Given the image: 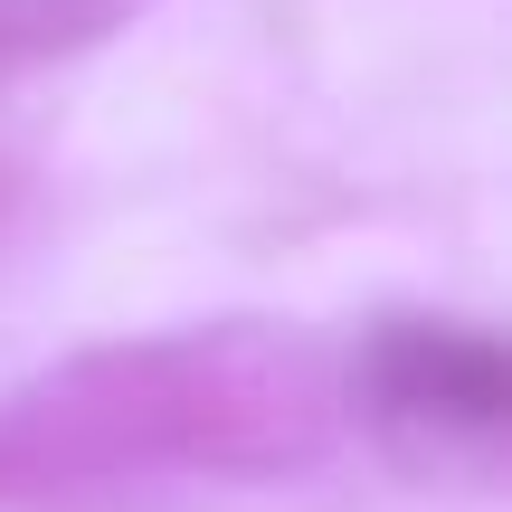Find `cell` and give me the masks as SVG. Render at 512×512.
Instances as JSON below:
<instances>
[{"label":"cell","instance_id":"cell-1","mask_svg":"<svg viewBox=\"0 0 512 512\" xmlns=\"http://www.w3.org/2000/svg\"><path fill=\"white\" fill-rule=\"evenodd\" d=\"M342 342L219 313L86 342L0 389V512H76L152 484H285L342 446Z\"/></svg>","mask_w":512,"mask_h":512},{"label":"cell","instance_id":"cell-2","mask_svg":"<svg viewBox=\"0 0 512 512\" xmlns=\"http://www.w3.org/2000/svg\"><path fill=\"white\" fill-rule=\"evenodd\" d=\"M351 427L408 446V456H494L512 418V361L494 323L456 313H380L361 342H342Z\"/></svg>","mask_w":512,"mask_h":512},{"label":"cell","instance_id":"cell-3","mask_svg":"<svg viewBox=\"0 0 512 512\" xmlns=\"http://www.w3.org/2000/svg\"><path fill=\"white\" fill-rule=\"evenodd\" d=\"M152 0H0V76L57 67V57L105 48L114 29H133Z\"/></svg>","mask_w":512,"mask_h":512},{"label":"cell","instance_id":"cell-4","mask_svg":"<svg viewBox=\"0 0 512 512\" xmlns=\"http://www.w3.org/2000/svg\"><path fill=\"white\" fill-rule=\"evenodd\" d=\"M29 219H38V171L19 152H0V256L29 238Z\"/></svg>","mask_w":512,"mask_h":512}]
</instances>
